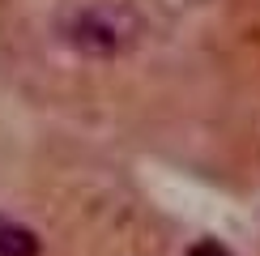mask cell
<instances>
[{
  "mask_svg": "<svg viewBox=\"0 0 260 256\" xmlns=\"http://www.w3.org/2000/svg\"><path fill=\"white\" fill-rule=\"evenodd\" d=\"M69 39L77 43L81 51H99V56H111V51H120L128 35L120 30V21L111 13H103V9H85L77 13V21L69 26Z\"/></svg>",
  "mask_w": 260,
  "mask_h": 256,
  "instance_id": "cell-1",
  "label": "cell"
},
{
  "mask_svg": "<svg viewBox=\"0 0 260 256\" xmlns=\"http://www.w3.org/2000/svg\"><path fill=\"white\" fill-rule=\"evenodd\" d=\"M0 256H39V235L0 218Z\"/></svg>",
  "mask_w": 260,
  "mask_h": 256,
  "instance_id": "cell-2",
  "label": "cell"
},
{
  "mask_svg": "<svg viewBox=\"0 0 260 256\" xmlns=\"http://www.w3.org/2000/svg\"><path fill=\"white\" fill-rule=\"evenodd\" d=\"M188 256H231V252H226L218 239H201V243H192V252H188Z\"/></svg>",
  "mask_w": 260,
  "mask_h": 256,
  "instance_id": "cell-3",
  "label": "cell"
}]
</instances>
